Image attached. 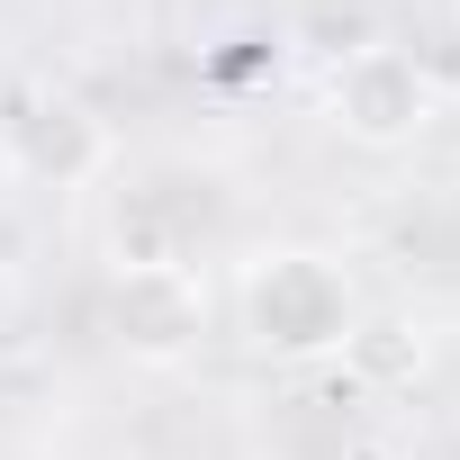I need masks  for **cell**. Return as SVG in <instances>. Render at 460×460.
<instances>
[{"label":"cell","instance_id":"8","mask_svg":"<svg viewBox=\"0 0 460 460\" xmlns=\"http://www.w3.org/2000/svg\"><path fill=\"white\" fill-rule=\"evenodd\" d=\"M19 190V172H10V145H0V199H10Z\"/></svg>","mask_w":460,"mask_h":460},{"label":"cell","instance_id":"1","mask_svg":"<svg viewBox=\"0 0 460 460\" xmlns=\"http://www.w3.org/2000/svg\"><path fill=\"white\" fill-rule=\"evenodd\" d=\"M235 325H244V343H253L262 361L307 370V361H334V352L361 343V289H352V271H343L334 253H316V244H271V253H253L244 280H235Z\"/></svg>","mask_w":460,"mask_h":460},{"label":"cell","instance_id":"6","mask_svg":"<svg viewBox=\"0 0 460 460\" xmlns=\"http://www.w3.org/2000/svg\"><path fill=\"white\" fill-rule=\"evenodd\" d=\"M298 46H316L325 64L379 46V0H307V10H298Z\"/></svg>","mask_w":460,"mask_h":460},{"label":"cell","instance_id":"2","mask_svg":"<svg viewBox=\"0 0 460 460\" xmlns=\"http://www.w3.org/2000/svg\"><path fill=\"white\" fill-rule=\"evenodd\" d=\"M325 118H334V136H352L370 154H397L442 118V82H433V64L415 46L379 37V46H361V55H343L325 73Z\"/></svg>","mask_w":460,"mask_h":460},{"label":"cell","instance_id":"3","mask_svg":"<svg viewBox=\"0 0 460 460\" xmlns=\"http://www.w3.org/2000/svg\"><path fill=\"white\" fill-rule=\"evenodd\" d=\"M109 343L145 370H181L208 343V271L199 262H109Z\"/></svg>","mask_w":460,"mask_h":460},{"label":"cell","instance_id":"5","mask_svg":"<svg viewBox=\"0 0 460 460\" xmlns=\"http://www.w3.org/2000/svg\"><path fill=\"white\" fill-rule=\"evenodd\" d=\"M208 226H217V199L172 208L163 199V172H154V181L118 190V208H109V262H199Z\"/></svg>","mask_w":460,"mask_h":460},{"label":"cell","instance_id":"7","mask_svg":"<svg viewBox=\"0 0 460 460\" xmlns=\"http://www.w3.org/2000/svg\"><path fill=\"white\" fill-rule=\"evenodd\" d=\"M10 325H19V271L0 262V334H10Z\"/></svg>","mask_w":460,"mask_h":460},{"label":"cell","instance_id":"4","mask_svg":"<svg viewBox=\"0 0 460 460\" xmlns=\"http://www.w3.org/2000/svg\"><path fill=\"white\" fill-rule=\"evenodd\" d=\"M0 145H10V172L19 181H46V190H82L118 154L109 118L91 100H73V91H28L10 118H0Z\"/></svg>","mask_w":460,"mask_h":460}]
</instances>
